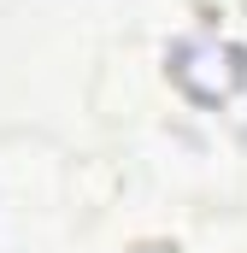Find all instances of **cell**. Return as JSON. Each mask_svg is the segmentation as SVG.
<instances>
[{
	"instance_id": "obj_1",
	"label": "cell",
	"mask_w": 247,
	"mask_h": 253,
	"mask_svg": "<svg viewBox=\"0 0 247 253\" xmlns=\"http://www.w3.org/2000/svg\"><path fill=\"white\" fill-rule=\"evenodd\" d=\"M165 77L177 83V94L194 106H224L247 88V47L230 36H177L165 47Z\"/></svg>"
}]
</instances>
